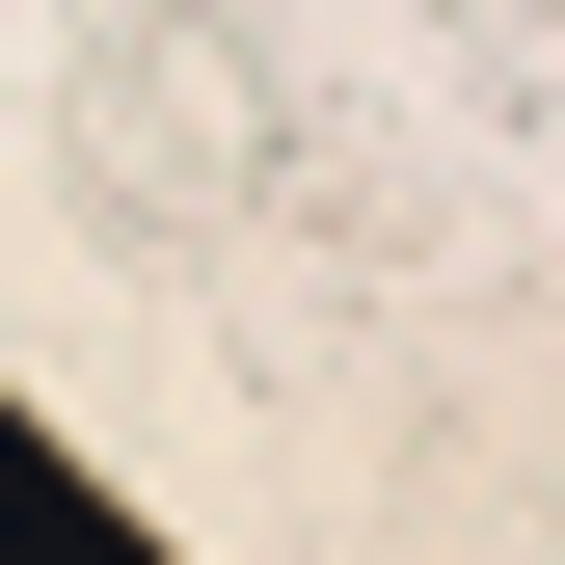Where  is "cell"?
Listing matches in <instances>:
<instances>
[{"label": "cell", "instance_id": "obj_1", "mask_svg": "<svg viewBox=\"0 0 565 565\" xmlns=\"http://www.w3.org/2000/svg\"><path fill=\"white\" fill-rule=\"evenodd\" d=\"M108 216H269L297 189V54L216 28V0H162V28H82V82H54Z\"/></svg>", "mask_w": 565, "mask_h": 565}, {"label": "cell", "instance_id": "obj_2", "mask_svg": "<svg viewBox=\"0 0 565 565\" xmlns=\"http://www.w3.org/2000/svg\"><path fill=\"white\" fill-rule=\"evenodd\" d=\"M539 216H565V135H539Z\"/></svg>", "mask_w": 565, "mask_h": 565}]
</instances>
